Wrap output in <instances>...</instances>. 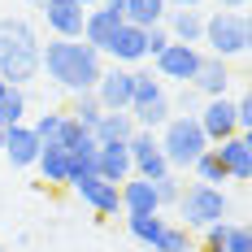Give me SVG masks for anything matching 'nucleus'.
Wrapping results in <instances>:
<instances>
[{
	"label": "nucleus",
	"mask_w": 252,
	"mask_h": 252,
	"mask_svg": "<svg viewBox=\"0 0 252 252\" xmlns=\"http://www.w3.org/2000/svg\"><path fill=\"white\" fill-rule=\"evenodd\" d=\"M165 0H126V9H122V18L130 26H139V31H148V26H161L165 22Z\"/></svg>",
	"instance_id": "nucleus-23"
},
{
	"label": "nucleus",
	"mask_w": 252,
	"mask_h": 252,
	"mask_svg": "<svg viewBox=\"0 0 252 252\" xmlns=\"http://www.w3.org/2000/svg\"><path fill=\"white\" fill-rule=\"evenodd\" d=\"M230 83H235L230 65L222 57H209V52H204L200 65H196V78H191V92H196L200 100H213V96H230Z\"/></svg>",
	"instance_id": "nucleus-11"
},
{
	"label": "nucleus",
	"mask_w": 252,
	"mask_h": 252,
	"mask_svg": "<svg viewBox=\"0 0 252 252\" xmlns=\"http://www.w3.org/2000/svg\"><path fill=\"white\" fill-rule=\"evenodd\" d=\"M39 148H44V144H39V135H35L26 122L4 126V148H0V152L9 157V165H13V170H31V165H35V157H39Z\"/></svg>",
	"instance_id": "nucleus-13"
},
{
	"label": "nucleus",
	"mask_w": 252,
	"mask_h": 252,
	"mask_svg": "<svg viewBox=\"0 0 252 252\" xmlns=\"http://www.w3.org/2000/svg\"><path fill=\"white\" fill-rule=\"evenodd\" d=\"M235 130L239 135H252V96H235Z\"/></svg>",
	"instance_id": "nucleus-34"
},
{
	"label": "nucleus",
	"mask_w": 252,
	"mask_h": 252,
	"mask_svg": "<svg viewBox=\"0 0 252 252\" xmlns=\"http://www.w3.org/2000/svg\"><path fill=\"white\" fill-rule=\"evenodd\" d=\"M157 148L170 161V170H191V161L209 148V139H204L200 122H196L191 113H174L170 122L157 130Z\"/></svg>",
	"instance_id": "nucleus-5"
},
{
	"label": "nucleus",
	"mask_w": 252,
	"mask_h": 252,
	"mask_svg": "<svg viewBox=\"0 0 252 252\" xmlns=\"http://www.w3.org/2000/svg\"><path fill=\"white\" fill-rule=\"evenodd\" d=\"M178 226L183 230H204L213 226V222H235L230 213H235V204H230L226 187H209V183H191V187H183V196H178Z\"/></svg>",
	"instance_id": "nucleus-4"
},
{
	"label": "nucleus",
	"mask_w": 252,
	"mask_h": 252,
	"mask_svg": "<svg viewBox=\"0 0 252 252\" xmlns=\"http://www.w3.org/2000/svg\"><path fill=\"white\" fill-rule=\"evenodd\" d=\"M204 0H165V9H200Z\"/></svg>",
	"instance_id": "nucleus-36"
},
{
	"label": "nucleus",
	"mask_w": 252,
	"mask_h": 252,
	"mask_svg": "<svg viewBox=\"0 0 252 252\" xmlns=\"http://www.w3.org/2000/svg\"><path fill=\"white\" fill-rule=\"evenodd\" d=\"M165 44H170V31H165V26H148V31H144V57H161V52H165Z\"/></svg>",
	"instance_id": "nucleus-33"
},
{
	"label": "nucleus",
	"mask_w": 252,
	"mask_h": 252,
	"mask_svg": "<svg viewBox=\"0 0 252 252\" xmlns=\"http://www.w3.org/2000/svg\"><path fill=\"white\" fill-rule=\"evenodd\" d=\"M126 113L135 118L139 130H152V135H157L161 126L174 118V109H170V92H165V96H157V100H148V104H139V109H126Z\"/></svg>",
	"instance_id": "nucleus-22"
},
{
	"label": "nucleus",
	"mask_w": 252,
	"mask_h": 252,
	"mask_svg": "<svg viewBox=\"0 0 252 252\" xmlns=\"http://www.w3.org/2000/svg\"><path fill=\"white\" fill-rule=\"evenodd\" d=\"M0 148H4V126H0Z\"/></svg>",
	"instance_id": "nucleus-40"
},
{
	"label": "nucleus",
	"mask_w": 252,
	"mask_h": 252,
	"mask_svg": "<svg viewBox=\"0 0 252 252\" xmlns=\"http://www.w3.org/2000/svg\"><path fill=\"white\" fill-rule=\"evenodd\" d=\"M4 87H9V83H4V78H0V96H4Z\"/></svg>",
	"instance_id": "nucleus-41"
},
{
	"label": "nucleus",
	"mask_w": 252,
	"mask_h": 252,
	"mask_svg": "<svg viewBox=\"0 0 252 252\" xmlns=\"http://www.w3.org/2000/svg\"><path fill=\"white\" fill-rule=\"evenodd\" d=\"M152 191H157V204H161V209H174L178 196H183V178H178V174H165V178L152 183Z\"/></svg>",
	"instance_id": "nucleus-30"
},
{
	"label": "nucleus",
	"mask_w": 252,
	"mask_h": 252,
	"mask_svg": "<svg viewBox=\"0 0 252 252\" xmlns=\"http://www.w3.org/2000/svg\"><path fill=\"white\" fill-rule=\"evenodd\" d=\"M96 174H100L104 183H113V187H122L126 178L135 174L126 144H100V148H96Z\"/></svg>",
	"instance_id": "nucleus-15"
},
{
	"label": "nucleus",
	"mask_w": 252,
	"mask_h": 252,
	"mask_svg": "<svg viewBox=\"0 0 252 252\" xmlns=\"http://www.w3.org/2000/svg\"><path fill=\"white\" fill-rule=\"evenodd\" d=\"M200 96H196V92H191V87H178V96H170V109H174V113H191V118H196V109H200Z\"/></svg>",
	"instance_id": "nucleus-35"
},
{
	"label": "nucleus",
	"mask_w": 252,
	"mask_h": 252,
	"mask_svg": "<svg viewBox=\"0 0 252 252\" xmlns=\"http://www.w3.org/2000/svg\"><path fill=\"white\" fill-rule=\"evenodd\" d=\"M35 9L44 13L52 39H83V22H87V9L74 0H35Z\"/></svg>",
	"instance_id": "nucleus-7"
},
{
	"label": "nucleus",
	"mask_w": 252,
	"mask_h": 252,
	"mask_svg": "<svg viewBox=\"0 0 252 252\" xmlns=\"http://www.w3.org/2000/svg\"><path fill=\"white\" fill-rule=\"evenodd\" d=\"M126 230H130L135 244L152 248V244L161 239V230H165V218H161V213H126Z\"/></svg>",
	"instance_id": "nucleus-24"
},
{
	"label": "nucleus",
	"mask_w": 252,
	"mask_h": 252,
	"mask_svg": "<svg viewBox=\"0 0 252 252\" xmlns=\"http://www.w3.org/2000/svg\"><path fill=\"white\" fill-rule=\"evenodd\" d=\"M161 26L170 31L174 44H196L200 48V35H204V13L200 9H170Z\"/></svg>",
	"instance_id": "nucleus-16"
},
{
	"label": "nucleus",
	"mask_w": 252,
	"mask_h": 252,
	"mask_svg": "<svg viewBox=\"0 0 252 252\" xmlns=\"http://www.w3.org/2000/svg\"><path fill=\"white\" fill-rule=\"evenodd\" d=\"M213 152H218V161L226 165L230 183L248 187V178H252V135H230L222 144H213Z\"/></svg>",
	"instance_id": "nucleus-12"
},
{
	"label": "nucleus",
	"mask_w": 252,
	"mask_h": 252,
	"mask_svg": "<svg viewBox=\"0 0 252 252\" xmlns=\"http://www.w3.org/2000/svg\"><path fill=\"white\" fill-rule=\"evenodd\" d=\"M35 170L44 174V183L65 187V183H70V152L57 148V144H44V148H39V157H35Z\"/></svg>",
	"instance_id": "nucleus-19"
},
{
	"label": "nucleus",
	"mask_w": 252,
	"mask_h": 252,
	"mask_svg": "<svg viewBox=\"0 0 252 252\" xmlns=\"http://www.w3.org/2000/svg\"><path fill=\"white\" fill-rule=\"evenodd\" d=\"M100 57H113V65L135 70L139 61H148V57H144V31L130 26V22H122L118 31H113V39H109V48H104Z\"/></svg>",
	"instance_id": "nucleus-14"
},
{
	"label": "nucleus",
	"mask_w": 252,
	"mask_h": 252,
	"mask_svg": "<svg viewBox=\"0 0 252 252\" xmlns=\"http://www.w3.org/2000/svg\"><path fill=\"white\" fill-rule=\"evenodd\" d=\"M65 113H70V118H74L83 130H92V126L100 122V113H104V109H100V100H96L92 92H83V96H74V104H70Z\"/></svg>",
	"instance_id": "nucleus-29"
},
{
	"label": "nucleus",
	"mask_w": 252,
	"mask_h": 252,
	"mask_svg": "<svg viewBox=\"0 0 252 252\" xmlns=\"http://www.w3.org/2000/svg\"><path fill=\"white\" fill-rule=\"evenodd\" d=\"M196 122H200V130H204L209 144H222V139H230V135H239V130H235V100H230V96L204 100L200 109H196Z\"/></svg>",
	"instance_id": "nucleus-10"
},
{
	"label": "nucleus",
	"mask_w": 252,
	"mask_h": 252,
	"mask_svg": "<svg viewBox=\"0 0 252 252\" xmlns=\"http://www.w3.org/2000/svg\"><path fill=\"white\" fill-rule=\"evenodd\" d=\"M70 191H74V196L87 204L96 218H118V213H122V196H118V187H113V183H104L100 174L74 178V183H70Z\"/></svg>",
	"instance_id": "nucleus-9"
},
{
	"label": "nucleus",
	"mask_w": 252,
	"mask_h": 252,
	"mask_svg": "<svg viewBox=\"0 0 252 252\" xmlns=\"http://www.w3.org/2000/svg\"><path fill=\"white\" fill-rule=\"evenodd\" d=\"M130 74H135V96H130V109H139V104L165 96V83L152 74V70H130Z\"/></svg>",
	"instance_id": "nucleus-27"
},
{
	"label": "nucleus",
	"mask_w": 252,
	"mask_h": 252,
	"mask_svg": "<svg viewBox=\"0 0 252 252\" xmlns=\"http://www.w3.org/2000/svg\"><path fill=\"white\" fill-rule=\"evenodd\" d=\"M148 252H196V239H191V230H183L178 222H165L161 239H157Z\"/></svg>",
	"instance_id": "nucleus-26"
},
{
	"label": "nucleus",
	"mask_w": 252,
	"mask_h": 252,
	"mask_svg": "<svg viewBox=\"0 0 252 252\" xmlns=\"http://www.w3.org/2000/svg\"><path fill=\"white\" fill-rule=\"evenodd\" d=\"M39 48L44 39L26 18H0V78L9 87H26L39 78Z\"/></svg>",
	"instance_id": "nucleus-2"
},
{
	"label": "nucleus",
	"mask_w": 252,
	"mask_h": 252,
	"mask_svg": "<svg viewBox=\"0 0 252 252\" xmlns=\"http://www.w3.org/2000/svg\"><path fill=\"white\" fill-rule=\"evenodd\" d=\"M218 9H248V0H218Z\"/></svg>",
	"instance_id": "nucleus-37"
},
{
	"label": "nucleus",
	"mask_w": 252,
	"mask_h": 252,
	"mask_svg": "<svg viewBox=\"0 0 252 252\" xmlns=\"http://www.w3.org/2000/svg\"><path fill=\"white\" fill-rule=\"evenodd\" d=\"M74 4H83V9H96V4H100V0H74Z\"/></svg>",
	"instance_id": "nucleus-38"
},
{
	"label": "nucleus",
	"mask_w": 252,
	"mask_h": 252,
	"mask_svg": "<svg viewBox=\"0 0 252 252\" xmlns=\"http://www.w3.org/2000/svg\"><path fill=\"white\" fill-rule=\"evenodd\" d=\"M92 96L100 100V109H104V113L130 109V96H135V74H130L126 65H109V70H100L96 87H92Z\"/></svg>",
	"instance_id": "nucleus-8"
},
{
	"label": "nucleus",
	"mask_w": 252,
	"mask_h": 252,
	"mask_svg": "<svg viewBox=\"0 0 252 252\" xmlns=\"http://www.w3.org/2000/svg\"><path fill=\"white\" fill-rule=\"evenodd\" d=\"M61 118H65L61 109H48V113H39L35 122H26V126H31L35 135H39V144H52V135H57V126H61Z\"/></svg>",
	"instance_id": "nucleus-31"
},
{
	"label": "nucleus",
	"mask_w": 252,
	"mask_h": 252,
	"mask_svg": "<svg viewBox=\"0 0 252 252\" xmlns=\"http://www.w3.org/2000/svg\"><path fill=\"white\" fill-rule=\"evenodd\" d=\"M118 196H122V213H161V204H157V191H152L148 178H126L122 187H118Z\"/></svg>",
	"instance_id": "nucleus-17"
},
{
	"label": "nucleus",
	"mask_w": 252,
	"mask_h": 252,
	"mask_svg": "<svg viewBox=\"0 0 252 252\" xmlns=\"http://www.w3.org/2000/svg\"><path fill=\"white\" fill-rule=\"evenodd\" d=\"M122 26V18H113V13H104L100 4L96 9H87V22H83V44H92L96 52L109 48V39H113V31Z\"/></svg>",
	"instance_id": "nucleus-18"
},
{
	"label": "nucleus",
	"mask_w": 252,
	"mask_h": 252,
	"mask_svg": "<svg viewBox=\"0 0 252 252\" xmlns=\"http://www.w3.org/2000/svg\"><path fill=\"white\" fill-rule=\"evenodd\" d=\"M130 135H135V118H130L126 109L100 113V122L92 126V139H96V144H126Z\"/></svg>",
	"instance_id": "nucleus-20"
},
{
	"label": "nucleus",
	"mask_w": 252,
	"mask_h": 252,
	"mask_svg": "<svg viewBox=\"0 0 252 252\" xmlns=\"http://www.w3.org/2000/svg\"><path fill=\"white\" fill-rule=\"evenodd\" d=\"M222 252H252V235H248V226H244V222H230V226H226Z\"/></svg>",
	"instance_id": "nucleus-32"
},
{
	"label": "nucleus",
	"mask_w": 252,
	"mask_h": 252,
	"mask_svg": "<svg viewBox=\"0 0 252 252\" xmlns=\"http://www.w3.org/2000/svg\"><path fill=\"white\" fill-rule=\"evenodd\" d=\"M191 174H196V183H209V187H226L230 174H226V165L218 161V152H213V144L191 161Z\"/></svg>",
	"instance_id": "nucleus-25"
},
{
	"label": "nucleus",
	"mask_w": 252,
	"mask_h": 252,
	"mask_svg": "<svg viewBox=\"0 0 252 252\" xmlns=\"http://www.w3.org/2000/svg\"><path fill=\"white\" fill-rule=\"evenodd\" d=\"M196 252H222V248H213V244H200V248H196Z\"/></svg>",
	"instance_id": "nucleus-39"
},
{
	"label": "nucleus",
	"mask_w": 252,
	"mask_h": 252,
	"mask_svg": "<svg viewBox=\"0 0 252 252\" xmlns=\"http://www.w3.org/2000/svg\"><path fill=\"white\" fill-rule=\"evenodd\" d=\"M252 44V22L244 9H218V13H204V35H200V52L209 57H244Z\"/></svg>",
	"instance_id": "nucleus-3"
},
{
	"label": "nucleus",
	"mask_w": 252,
	"mask_h": 252,
	"mask_svg": "<svg viewBox=\"0 0 252 252\" xmlns=\"http://www.w3.org/2000/svg\"><path fill=\"white\" fill-rule=\"evenodd\" d=\"M100 70H104V57L83 39H48L39 48V74H48V83H57L70 96L92 92Z\"/></svg>",
	"instance_id": "nucleus-1"
},
{
	"label": "nucleus",
	"mask_w": 252,
	"mask_h": 252,
	"mask_svg": "<svg viewBox=\"0 0 252 252\" xmlns=\"http://www.w3.org/2000/svg\"><path fill=\"white\" fill-rule=\"evenodd\" d=\"M52 144H57V148H65V152H96V148H100V144L92 139V130H83V126H78L70 113L61 118L57 135H52Z\"/></svg>",
	"instance_id": "nucleus-21"
},
{
	"label": "nucleus",
	"mask_w": 252,
	"mask_h": 252,
	"mask_svg": "<svg viewBox=\"0 0 252 252\" xmlns=\"http://www.w3.org/2000/svg\"><path fill=\"white\" fill-rule=\"evenodd\" d=\"M26 122V92L22 87H4L0 96V126H18Z\"/></svg>",
	"instance_id": "nucleus-28"
},
{
	"label": "nucleus",
	"mask_w": 252,
	"mask_h": 252,
	"mask_svg": "<svg viewBox=\"0 0 252 252\" xmlns=\"http://www.w3.org/2000/svg\"><path fill=\"white\" fill-rule=\"evenodd\" d=\"M204 52L196 44H165L161 57H152V74L161 78V83H174V87H191V78H196V65H200Z\"/></svg>",
	"instance_id": "nucleus-6"
}]
</instances>
